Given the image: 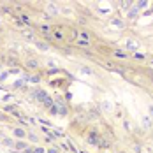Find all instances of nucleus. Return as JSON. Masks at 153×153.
Here are the masks:
<instances>
[{"label": "nucleus", "instance_id": "obj_1", "mask_svg": "<svg viewBox=\"0 0 153 153\" xmlns=\"http://www.w3.org/2000/svg\"><path fill=\"white\" fill-rule=\"evenodd\" d=\"M37 97H39V100H42V102H44L46 106H51V104H53L51 97H49L46 92H42V90H39V92H37Z\"/></svg>", "mask_w": 153, "mask_h": 153}, {"label": "nucleus", "instance_id": "obj_2", "mask_svg": "<svg viewBox=\"0 0 153 153\" xmlns=\"http://www.w3.org/2000/svg\"><path fill=\"white\" fill-rule=\"evenodd\" d=\"M90 141H92L93 144H99V143H100V139L97 137V132H95V130H93V132H90Z\"/></svg>", "mask_w": 153, "mask_h": 153}, {"label": "nucleus", "instance_id": "obj_3", "mask_svg": "<svg viewBox=\"0 0 153 153\" xmlns=\"http://www.w3.org/2000/svg\"><path fill=\"white\" fill-rule=\"evenodd\" d=\"M16 136H18V137H23V136H25V132H23L21 128H18V130H16Z\"/></svg>", "mask_w": 153, "mask_h": 153}, {"label": "nucleus", "instance_id": "obj_4", "mask_svg": "<svg viewBox=\"0 0 153 153\" xmlns=\"http://www.w3.org/2000/svg\"><path fill=\"white\" fill-rule=\"evenodd\" d=\"M16 148H19V150H23V148H25V144H23V143H18V144H16Z\"/></svg>", "mask_w": 153, "mask_h": 153}, {"label": "nucleus", "instance_id": "obj_5", "mask_svg": "<svg viewBox=\"0 0 153 153\" xmlns=\"http://www.w3.org/2000/svg\"><path fill=\"white\" fill-rule=\"evenodd\" d=\"M34 153H44V151H42L40 148H37V150H34Z\"/></svg>", "mask_w": 153, "mask_h": 153}, {"label": "nucleus", "instance_id": "obj_6", "mask_svg": "<svg viewBox=\"0 0 153 153\" xmlns=\"http://www.w3.org/2000/svg\"><path fill=\"white\" fill-rule=\"evenodd\" d=\"M49 153H56V151H55V150H51V151H49Z\"/></svg>", "mask_w": 153, "mask_h": 153}]
</instances>
